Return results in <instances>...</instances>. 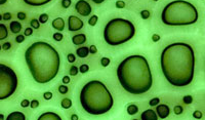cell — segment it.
Instances as JSON below:
<instances>
[{"instance_id": "1", "label": "cell", "mask_w": 205, "mask_h": 120, "mask_svg": "<svg viewBox=\"0 0 205 120\" xmlns=\"http://www.w3.org/2000/svg\"><path fill=\"white\" fill-rule=\"evenodd\" d=\"M161 70L171 85L184 87L194 78L195 54L190 44L175 42L167 45L160 57Z\"/></svg>"}, {"instance_id": "2", "label": "cell", "mask_w": 205, "mask_h": 120, "mask_svg": "<svg viewBox=\"0 0 205 120\" xmlns=\"http://www.w3.org/2000/svg\"><path fill=\"white\" fill-rule=\"evenodd\" d=\"M25 60L33 79L44 84L55 78L61 66L57 50L45 41H36L28 47Z\"/></svg>"}, {"instance_id": "3", "label": "cell", "mask_w": 205, "mask_h": 120, "mask_svg": "<svg viewBox=\"0 0 205 120\" xmlns=\"http://www.w3.org/2000/svg\"><path fill=\"white\" fill-rule=\"evenodd\" d=\"M116 73L120 85L131 95L146 93L153 85V76L148 61L139 54L125 57L117 67Z\"/></svg>"}, {"instance_id": "4", "label": "cell", "mask_w": 205, "mask_h": 120, "mask_svg": "<svg viewBox=\"0 0 205 120\" xmlns=\"http://www.w3.org/2000/svg\"><path fill=\"white\" fill-rule=\"evenodd\" d=\"M80 104L90 115H103L113 107L114 100L107 86L98 80H91L82 87Z\"/></svg>"}, {"instance_id": "5", "label": "cell", "mask_w": 205, "mask_h": 120, "mask_svg": "<svg viewBox=\"0 0 205 120\" xmlns=\"http://www.w3.org/2000/svg\"><path fill=\"white\" fill-rule=\"evenodd\" d=\"M198 20V10L186 0H174L163 8L161 21L167 26H188Z\"/></svg>"}, {"instance_id": "6", "label": "cell", "mask_w": 205, "mask_h": 120, "mask_svg": "<svg viewBox=\"0 0 205 120\" xmlns=\"http://www.w3.org/2000/svg\"><path fill=\"white\" fill-rule=\"evenodd\" d=\"M136 34V27L128 20L115 18L108 22L104 29V39L112 46L123 44L129 41Z\"/></svg>"}, {"instance_id": "7", "label": "cell", "mask_w": 205, "mask_h": 120, "mask_svg": "<svg viewBox=\"0 0 205 120\" xmlns=\"http://www.w3.org/2000/svg\"><path fill=\"white\" fill-rule=\"evenodd\" d=\"M18 76L10 67L0 64V100L11 97L18 87Z\"/></svg>"}, {"instance_id": "8", "label": "cell", "mask_w": 205, "mask_h": 120, "mask_svg": "<svg viewBox=\"0 0 205 120\" xmlns=\"http://www.w3.org/2000/svg\"><path fill=\"white\" fill-rule=\"evenodd\" d=\"M75 9L79 14L83 16H87L91 13V6L85 0H79L75 4Z\"/></svg>"}, {"instance_id": "9", "label": "cell", "mask_w": 205, "mask_h": 120, "mask_svg": "<svg viewBox=\"0 0 205 120\" xmlns=\"http://www.w3.org/2000/svg\"><path fill=\"white\" fill-rule=\"evenodd\" d=\"M83 28V22L75 16H70L68 19V29L71 32H75Z\"/></svg>"}, {"instance_id": "10", "label": "cell", "mask_w": 205, "mask_h": 120, "mask_svg": "<svg viewBox=\"0 0 205 120\" xmlns=\"http://www.w3.org/2000/svg\"><path fill=\"white\" fill-rule=\"evenodd\" d=\"M156 113L158 115V118L164 119L170 114V109L165 104H161V105L158 104L157 107H156Z\"/></svg>"}, {"instance_id": "11", "label": "cell", "mask_w": 205, "mask_h": 120, "mask_svg": "<svg viewBox=\"0 0 205 120\" xmlns=\"http://www.w3.org/2000/svg\"><path fill=\"white\" fill-rule=\"evenodd\" d=\"M141 118L143 120H157L158 119V115L154 110L152 109H148L146 111H144L142 113Z\"/></svg>"}, {"instance_id": "12", "label": "cell", "mask_w": 205, "mask_h": 120, "mask_svg": "<svg viewBox=\"0 0 205 120\" xmlns=\"http://www.w3.org/2000/svg\"><path fill=\"white\" fill-rule=\"evenodd\" d=\"M39 120H62L61 117L57 114L54 113V112H46V113H43L41 116L38 117Z\"/></svg>"}, {"instance_id": "13", "label": "cell", "mask_w": 205, "mask_h": 120, "mask_svg": "<svg viewBox=\"0 0 205 120\" xmlns=\"http://www.w3.org/2000/svg\"><path fill=\"white\" fill-rule=\"evenodd\" d=\"M50 1L51 0H24V2L30 6H42Z\"/></svg>"}, {"instance_id": "14", "label": "cell", "mask_w": 205, "mask_h": 120, "mask_svg": "<svg viewBox=\"0 0 205 120\" xmlns=\"http://www.w3.org/2000/svg\"><path fill=\"white\" fill-rule=\"evenodd\" d=\"M52 27L57 31H63L65 29V21L62 18H57L52 21Z\"/></svg>"}, {"instance_id": "15", "label": "cell", "mask_w": 205, "mask_h": 120, "mask_svg": "<svg viewBox=\"0 0 205 120\" xmlns=\"http://www.w3.org/2000/svg\"><path fill=\"white\" fill-rule=\"evenodd\" d=\"M86 41V35L85 34H77L72 37V42L75 45H81Z\"/></svg>"}, {"instance_id": "16", "label": "cell", "mask_w": 205, "mask_h": 120, "mask_svg": "<svg viewBox=\"0 0 205 120\" xmlns=\"http://www.w3.org/2000/svg\"><path fill=\"white\" fill-rule=\"evenodd\" d=\"M6 119L7 120H25L26 116H25V114L22 113V112L16 111V112H13V113L9 114Z\"/></svg>"}, {"instance_id": "17", "label": "cell", "mask_w": 205, "mask_h": 120, "mask_svg": "<svg viewBox=\"0 0 205 120\" xmlns=\"http://www.w3.org/2000/svg\"><path fill=\"white\" fill-rule=\"evenodd\" d=\"M9 28H10V31L13 33V34H18V33H20L21 30H22V25L19 23V22L13 21V22H11V23H10Z\"/></svg>"}, {"instance_id": "18", "label": "cell", "mask_w": 205, "mask_h": 120, "mask_svg": "<svg viewBox=\"0 0 205 120\" xmlns=\"http://www.w3.org/2000/svg\"><path fill=\"white\" fill-rule=\"evenodd\" d=\"M76 54H77V56H78L79 57H82V59H84V57H86L88 56L89 48H87L86 46L79 47V48L76 50Z\"/></svg>"}, {"instance_id": "19", "label": "cell", "mask_w": 205, "mask_h": 120, "mask_svg": "<svg viewBox=\"0 0 205 120\" xmlns=\"http://www.w3.org/2000/svg\"><path fill=\"white\" fill-rule=\"evenodd\" d=\"M8 36V32H7V28L5 25L0 24V40H4Z\"/></svg>"}, {"instance_id": "20", "label": "cell", "mask_w": 205, "mask_h": 120, "mask_svg": "<svg viewBox=\"0 0 205 120\" xmlns=\"http://www.w3.org/2000/svg\"><path fill=\"white\" fill-rule=\"evenodd\" d=\"M137 112H139V108H137L136 105L131 104L127 107V113L129 115H136Z\"/></svg>"}, {"instance_id": "21", "label": "cell", "mask_w": 205, "mask_h": 120, "mask_svg": "<svg viewBox=\"0 0 205 120\" xmlns=\"http://www.w3.org/2000/svg\"><path fill=\"white\" fill-rule=\"evenodd\" d=\"M61 105L64 109H69V108L72 107V101L70 99H68V98H66V99H64L62 101Z\"/></svg>"}, {"instance_id": "22", "label": "cell", "mask_w": 205, "mask_h": 120, "mask_svg": "<svg viewBox=\"0 0 205 120\" xmlns=\"http://www.w3.org/2000/svg\"><path fill=\"white\" fill-rule=\"evenodd\" d=\"M79 72V68L77 66H72L71 69H70V74H71V76H76L77 74H78Z\"/></svg>"}, {"instance_id": "23", "label": "cell", "mask_w": 205, "mask_h": 120, "mask_svg": "<svg viewBox=\"0 0 205 120\" xmlns=\"http://www.w3.org/2000/svg\"><path fill=\"white\" fill-rule=\"evenodd\" d=\"M98 16H91V18L88 20V24H89L90 26H95V24H96V22H98Z\"/></svg>"}, {"instance_id": "24", "label": "cell", "mask_w": 205, "mask_h": 120, "mask_svg": "<svg viewBox=\"0 0 205 120\" xmlns=\"http://www.w3.org/2000/svg\"><path fill=\"white\" fill-rule=\"evenodd\" d=\"M159 102H160L159 98H154V99H152L150 102H149V105H150L151 107H155L159 104Z\"/></svg>"}, {"instance_id": "25", "label": "cell", "mask_w": 205, "mask_h": 120, "mask_svg": "<svg viewBox=\"0 0 205 120\" xmlns=\"http://www.w3.org/2000/svg\"><path fill=\"white\" fill-rule=\"evenodd\" d=\"M47 20H48V16L46 13H42L39 16V23L41 24H45L47 22Z\"/></svg>"}, {"instance_id": "26", "label": "cell", "mask_w": 205, "mask_h": 120, "mask_svg": "<svg viewBox=\"0 0 205 120\" xmlns=\"http://www.w3.org/2000/svg\"><path fill=\"white\" fill-rule=\"evenodd\" d=\"M39 21L38 20H36V19H33L32 21H31V23H30V25L32 26V28H34V29H38L40 27V25H39Z\"/></svg>"}, {"instance_id": "27", "label": "cell", "mask_w": 205, "mask_h": 120, "mask_svg": "<svg viewBox=\"0 0 205 120\" xmlns=\"http://www.w3.org/2000/svg\"><path fill=\"white\" fill-rule=\"evenodd\" d=\"M88 70H89V67L86 64H83L79 67V72H80V73H86Z\"/></svg>"}, {"instance_id": "28", "label": "cell", "mask_w": 205, "mask_h": 120, "mask_svg": "<svg viewBox=\"0 0 205 120\" xmlns=\"http://www.w3.org/2000/svg\"><path fill=\"white\" fill-rule=\"evenodd\" d=\"M141 16L144 19V20H147V19L150 18V11L149 10H142L141 11Z\"/></svg>"}, {"instance_id": "29", "label": "cell", "mask_w": 205, "mask_h": 120, "mask_svg": "<svg viewBox=\"0 0 205 120\" xmlns=\"http://www.w3.org/2000/svg\"><path fill=\"white\" fill-rule=\"evenodd\" d=\"M54 39L55 40V41H62L63 40V34L60 32H57L54 34Z\"/></svg>"}, {"instance_id": "30", "label": "cell", "mask_w": 205, "mask_h": 120, "mask_svg": "<svg viewBox=\"0 0 205 120\" xmlns=\"http://www.w3.org/2000/svg\"><path fill=\"white\" fill-rule=\"evenodd\" d=\"M101 63H102V66H104V67L109 66V64H110V59H109V57H103V59L101 60Z\"/></svg>"}, {"instance_id": "31", "label": "cell", "mask_w": 205, "mask_h": 120, "mask_svg": "<svg viewBox=\"0 0 205 120\" xmlns=\"http://www.w3.org/2000/svg\"><path fill=\"white\" fill-rule=\"evenodd\" d=\"M71 3H72V0H63L62 1V5L64 8H68V7H70Z\"/></svg>"}, {"instance_id": "32", "label": "cell", "mask_w": 205, "mask_h": 120, "mask_svg": "<svg viewBox=\"0 0 205 120\" xmlns=\"http://www.w3.org/2000/svg\"><path fill=\"white\" fill-rule=\"evenodd\" d=\"M68 87H67L66 85H61L59 87V92H60V93H63V95H65V93H67L68 92Z\"/></svg>"}, {"instance_id": "33", "label": "cell", "mask_w": 205, "mask_h": 120, "mask_svg": "<svg viewBox=\"0 0 205 120\" xmlns=\"http://www.w3.org/2000/svg\"><path fill=\"white\" fill-rule=\"evenodd\" d=\"M193 102V98L191 97V95H186V97L184 98V103L185 104H191V103Z\"/></svg>"}, {"instance_id": "34", "label": "cell", "mask_w": 205, "mask_h": 120, "mask_svg": "<svg viewBox=\"0 0 205 120\" xmlns=\"http://www.w3.org/2000/svg\"><path fill=\"white\" fill-rule=\"evenodd\" d=\"M30 106L31 108H33V109H35V108H37L38 106H39V102H38L37 100H33L30 102Z\"/></svg>"}, {"instance_id": "35", "label": "cell", "mask_w": 205, "mask_h": 120, "mask_svg": "<svg viewBox=\"0 0 205 120\" xmlns=\"http://www.w3.org/2000/svg\"><path fill=\"white\" fill-rule=\"evenodd\" d=\"M21 106L23 107V108H27L30 106V101L27 100V99H25V100H23L22 101V103H21Z\"/></svg>"}, {"instance_id": "36", "label": "cell", "mask_w": 205, "mask_h": 120, "mask_svg": "<svg viewBox=\"0 0 205 120\" xmlns=\"http://www.w3.org/2000/svg\"><path fill=\"white\" fill-rule=\"evenodd\" d=\"M174 113L177 115H180L183 113V107L182 106H175L174 107Z\"/></svg>"}, {"instance_id": "37", "label": "cell", "mask_w": 205, "mask_h": 120, "mask_svg": "<svg viewBox=\"0 0 205 120\" xmlns=\"http://www.w3.org/2000/svg\"><path fill=\"white\" fill-rule=\"evenodd\" d=\"M16 41L18 42V43L24 42V41H25V36H24V35H18L16 37Z\"/></svg>"}, {"instance_id": "38", "label": "cell", "mask_w": 205, "mask_h": 120, "mask_svg": "<svg viewBox=\"0 0 205 120\" xmlns=\"http://www.w3.org/2000/svg\"><path fill=\"white\" fill-rule=\"evenodd\" d=\"M43 98H44L45 100H51L52 99V93L50 92H44V95H43Z\"/></svg>"}, {"instance_id": "39", "label": "cell", "mask_w": 205, "mask_h": 120, "mask_svg": "<svg viewBox=\"0 0 205 120\" xmlns=\"http://www.w3.org/2000/svg\"><path fill=\"white\" fill-rule=\"evenodd\" d=\"M10 47H11L10 42H4V43H3V45H2V48H3L4 50H8V49H10Z\"/></svg>"}, {"instance_id": "40", "label": "cell", "mask_w": 205, "mask_h": 120, "mask_svg": "<svg viewBox=\"0 0 205 120\" xmlns=\"http://www.w3.org/2000/svg\"><path fill=\"white\" fill-rule=\"evenodd\" d=\"M68 61L70 62V63H74V62L76 61L75 56H74L73 54H68Z\"/></svg>"}, {"instance_id": "41", "label": "cell", "mask_w": 205, "mask_h": 120, "mask_svg": "<svg viewBox=\"0 0 205 120\" xmlns=\"http://www.w3.org/2000/svg\"><path fill=\"white\" fill-rule=\"evenodd\" d=\"M2 19L5 20V21H9L11 19V13H5L3 16H2Z\"/></svg>"}, {"instance_id": "42", "label": "cell", "mask_w": 205, "mask_h": 120, "mask_svg": "<svg viewBox=\"0 0 205 120\" xmlns=\"http://www.w3.org/2000/svg\"><path fill=\"white\" fill-rule=\"evenodd\" d=\"M125 6V3L123 1H120V0H118L116 2V7L117 8H124Z\"/></svg>"}, {"instance_id": "43", "label": "cell", "mask_w": 205, "mask_h": 120, "mask_svg": "<svg viewBox=\"0 0 205 120\" xmlns=\"http://www.w3.org/2000/svg\"><path fill=\"white\" fill-rule=\"evenodd\" d=\"M193 116L197 119H200V118H202V113L200 111H195L194 113H193Z\"/></svg>"}, {"instance_id": "44", "label": "cell", "mask_w": 205, "mask_h": 120, "mask_svg": "<svg viewBox=\"0 0 205 120\" xmlns=\"http://www.w3.org/2000/svg\"><path fill=\"white\" fill-rule=\"evenodd\" d=\"M32 33H33L32 28H27L25 30V36H30V35H32Z\"/></svg>"}, {"instance_id": "45", "label": "cell", "mask_w": 205, "mask_h": 120, "mask_svg": "<svg viewBox=\"0 0 205 120\" xmlns=\"http://www.w3.org/2000/svg\"><path fill=\"white\" fill-rule=\"evenodd\" d=\"M96 51H98V49H96L95 45H91V46L89 47V52H91V54H95Z\"/></svg>"}, {"instance_id": "46", "label": "cell", "mask_w": 205, "mask_h": 120, "mask_svg": "<svg viewBox=\"0 0 205 120\" xmlns=\"http://www.w3.org/2000/svg\"><path fill=\"white\" fill-rule=\"evenodd\" d=\"M152 40H153L154 42H157L160 40V36L157 35V34H154L153 36H152Z\"/></svg>"}, {"instance_id": "47", "label": "cell", "mask_w": 205, "mask_h": 120, "mask_svg": "<svg viewBox=\"0 0 205 120\" xmlns=\"http://www.w3.org/2000/svg\"><path fill=\"white\" fill-rule=\"evenodd\" d=\"M70 82V77L69 76H64L63 77V83H65V84H68Z\"/></svg>"}, {"instance_id": "48", "label": "cell", "mask_w": 205, "mask_h": 120, "mask_svg": "<svg viewBox=\"0 0 205 120\" xmlns=\"http://www.w3.org/2000/svg\"><path fill=\"white\" fill-rule=\"evenodd\" d=\"M18 18L20 19V20H25V19H26V13H18Z\"/></svg>"}, {"instance_id": "49", "label": "cell", "mask_w": 205, "mask_h": 120, "mask_svg": "<svg viewBox=\"0 0 205 120\" xmlns=\"http://www.w3.org/2000/svg\"><path fill=\"white\" fill-rule=\"evenodd\" d=\"M92 2H95V4H101V3H103L105 0H91Z\"/></svg>"}, {"instance_id": "50", "label": "cell", "mask_w": 205, "mask_h": 120, "mask_svg": "<svg viewBox=\"0 0 205 120\" xmlns=\"http://www.w3.org/2000/svg\"><path fill=\"white\" fill-rule=\"evenodd\" d=\"M6 1H7V0H0V5H2V4H4V3H6Z\"/></svg>"}, {"instance_id": "51", "label": "cell", "mask_w": 205, "mask_h": 120, "mask_svg": "<svg viewBox=\"0 0 205 120\" xmlns=\"http://www.w3.org/2000/svg\"><path fill=\"white\" fill-rule=\"evenodd\" d=\"M71 119H73V120H77V119H78V117H77L76 115H73V116L71 117Z\"/></svg>"}, {"instance_id": "52", "label": "cell", "mask_w": 205, "mask_h": 120, "mask_svg": "<svg viewBox=\"0 0 205 120\" xmlns=\"http://www.w3.org/2000/svg\"><path fill=\"white\" fill-rule=\"evenodd\" d=\"M3 119H4V116L1 114V115H0V120H3Z\"/></svg>"}, {"instance_id": "53", "label": "cell", "mask_w": 205, "mask_h": 120, "mask_svg": "<svg viewBox=\"0 0 205 120\" xmlns=\"http://www.w3.org/2000/svg\"><path fill=\"white\" fill-rule=\"evenodd\" d=\"M1 20H2V16L0 14V21H1Z\"/></svg>"}, {"instance_id": "54", "label": "cell", "mask_w": 205, "mask_h": 120, "mask_svg": "<svg viewBox=\"0 0 205 120\" xmlns=\"http://www.w3.org/2000/svg\"><path fill=\"white\" fill-rule=\"evenodd\" d=\"M0 50H1V45H0Z\"/></svg>"}, {"instance_id": "55", "label": "cell", "mask_w": 205, "mask_h": 120, "mask_svg": "<svg viewBox=\"0 0 205 120\" xmlns=\"http://www.w3.org/2000/svg\"><path fill=\"white\" fill-rule=\"evenodd\" d=\"M153 1H158V0H153Z\"/></svg>"}]
</instances>
